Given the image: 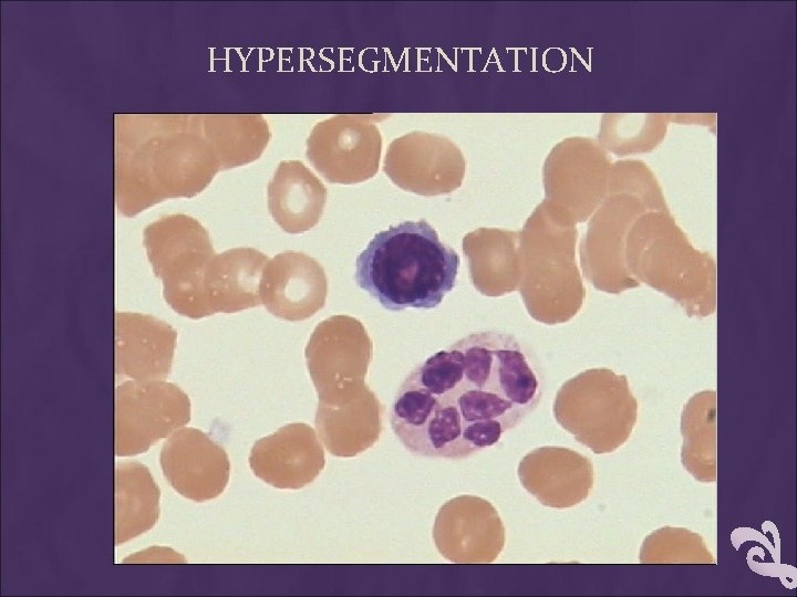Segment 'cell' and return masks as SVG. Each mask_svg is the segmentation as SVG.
<instances>
[{"instance_id":"3957f363","label":"cell","mask_w":797,"mask_h":597,"mask_svg":"<svg viewBox=\"0 0 797 597\" xmlns=\"http://www.w3.org/2000/svg\"><path fill=\"white\" fill-rule=\"evenodd\" d=\"M553 410L560 426L578 442L602 454L615 451L630 438L638 404L624 376L594 369L568 381Z\"/></svg>"},{"instance_id":"5bb4252c","label":"cell","mask_w":797,"mask_h":597,"mask_svg":"<svg viewBox=\"0 0 797 597\" xmlns=\"http://www.w3.org/2000/svg\"><path fill=\"white\" fill-rule=\"evenodd\" d=\"M714 392H702L690 400L682 416L683 444L681 460L695 480L711 483L716 480Z\"/></svg>"},{"instance_id":"7c38bea8","label":"cell","mask_w":797,"mask_h":597,"mask_svg":"<svg viewBox=\"0 0 797 597\" xmlns=\"http://www.w3.org/2000/svg\"><path fill=\"white\" fill-rule=\"evenodd\" d=\"M159 489L146 465L121 462L115 468L114 543L151 530L159 516Z\"/></svg>"},{"instance_id":"7a4b0ae2","label":"cell","mask_w":797,"mask_h":597,"mask_svg":"<svg viewBox=\"0 0 797 597\" xmlns=\"http://www.w3.org/2000/svg\"><path fill=\"white\" fill-rule=\"evenodd\" d=\"M459 255L424 219L377 232L358 255L355 283L385 310H432L456 286Z\"/></svg>"},{"instance_id":"52a82bcc","label":"cell","mask_w":797,"mask_h":597,"mask_svg":"<svg viewBox=\"0 0 797 597\" xmlns=\"http://www.w3.org/2000/svg\"><path fill=\"white\" fill-rule=\"evenodd\" d=\"M159 463L172 488L195 502L219 496L229 481L228 454L199 429L174 431L162 447Z\"/></svg>"},{"instance_id":"9c48e42d","label":"cell","mask_w":797,"mask_h":597,"mask_svg":"<svg viewBox=\"0 0 797 597\" xmlns=\"http://www.w3.org/2000/svg\"><path fill=\"white\" fill-rule=\"evenodd\" d=\"M522 488L540 504L568 509L583 502L592 486L591 461L562 447H541L528 452L517 469Z\"/></svg>"},{"instance_id":"5b68a950","label":"cell","mask_w":797,"mask_h":597,"mask_svg":"<svg viewBox=\"0 0 797 597\" xmlns=\"http://www.w3.org/2000/svg\"><path fill=\"white\" fill-rule=\"evenodd\" d=\"M189 420V399L176 385L165 380H126L115 390V454L146 452Z\"/></svg>"},{"instance_id":"ba28073f","label":"cell","mask_w":797,"mask_h":597,"mask_svg":"<svg viewBox=\"0 0 797 597\" xmlns=\"http://www.w3.org/2000/svg\"><path fill=\"white\" fill-rule=\"evenodd\" d=\"M253 474L277 489H301L324 468V450L306 423H289L255 442L249 457Z\"/></svg>"},{"instance_id":"30bf717a","label":"cell","mask_w":797,"mask_h":597,"mask_svg":"<svg viewBox=\"0 0 797 597\" xmlns=\"http://www.w3.org/2000/svg\"><path fill=\"white\" fill-rule=\"evenodd\" d=\"M177 333L167 323L139 313H116L115 371L132 380H165Z\"/></svg>"},{"instance_id":"8992f818","label":"cell","mask_w":797,"mask_h":597,"mask_svg":"<svg viewBox=\"0 0 797 597\" xmlns=\"http://www.w3.org/2000/svg\"><path fill=\"white\" fill-rule=\"evenodd\" d=\"M438 553L455 564H489L504 549V523L487 500L464 494L445 502L433 526Z\"/></svg>"},{"instance_id":"8fae6325","label":"cell","mask_w":797,"mask_h":597,"mask_svg":"<svg viewBox=\"0 0 797 597\" xmlns=\"http://www.w3.org/2000/svg\"><path fill=\"white\" fill-rule=\"evenodd\" d=\"M380 405L365 386L344 400L318 405L315 428L325 449L335 457L352 458L379 440Z\"/></svg>"},{"instance_id":"277c9868","label":"cell","mask_w":797,"mask_h":597,"mask_svg":"<svg viewBox=\"0 0 797 597\" xmlns=\"http://www.w3.org/2000/svg\"><path fill=\"white\" fill-rule=\"evenodd\" d=\"M144 245L167 304L184 316H208L206 282L214 256L203 228L186 216L165 217L145 229Z\"/></svg>"},{"instance_id":"6da1fadb","label":"cell","mask_w":797,"mask_h":597,"mask_svg":"<svg viewBox=\"0 0 797 597\" xmlns=\"http://www.w3.org/2000/svg\"><path fill=\"white\" fill-rule=\"evenodd\" d=\"M542 392V370L527 343L500 329L476 331L410 371L391 425L414 455L466 459L520 425Z\"/></svg>"},{"instance_id":"2e32d148","label":"cell","mask_w":797,"mask_h":597,"mask_svg":"<svg viewBox=\"0 0 797 597\" xmlns=\"http://www.w3.org/2000/svg\"><path fill=\"white\" fill-rule=\"evenodd\" d=\"M301 189H302V187L300 185L292 186L291 188H289V190L292 193L286 195L287 199L293 198L296 200L291 210L304 209V207L307 206V202L302 201V200L307 199V195L304 192L301 195V192H300Z\"/></svg>"},{"instance_id":"4fadbf2b","label":"cell","mask_w":797,"mask_h":597,"mask_svg":"<svg viewBox=\"0 0 797 597\" xmlns=\"http://www.w3.org/2000/svg\"><path fill=\"white\" fill-rule=\"evenodd\" d=\"M306 357L320 400L360 383L356 378L364 376L370 359L364 346L324 336L311 339Z\"/></svg>"},{"instance_id":"9a60e30c","label":"cell","mask_w":797,"mask_h":597,"mask_svg":"<svg viewBox=\"0 0 797 597\" xmlns=\"http://www.w3.org/2000/svg\"><path fill=\"white\" fill-rule=\"evenodd\" d=\"M640 562L713 564L715 561L702 536L686 528L665 526L644 540Z\"/></svg>"}]
</instances>
